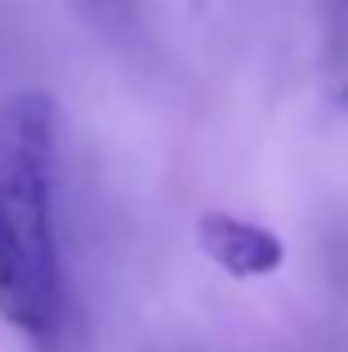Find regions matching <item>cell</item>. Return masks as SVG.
<instances>
[{
    "mask_svg": "<svg viewBox=\"0 0 348 352\" xmlns=\"http://www.w3.org/2000/svg\"><path fill=\"white\" fill-rule=\"evenodd\" d=\"M0 317L36 352H58L67 326L58 107L41 89L0 98Z\"/></svg>",
    "mask_w": 348,
    "mask_h": 352,
    "instance_id": "cell-1",
    "label": "cell"
},
{
    "mask_svg": "<svg viewBox=\"0 0 348 352\" xmlns=\"http://www.w3.org/2000/svg\"><path fill=\"white\" fill-rule=\"evenodd\" d=\"M197 236H201V250L237 281L268 276L286 258V245H281L277 232H268L259 223H246V219H232V214H206L197 223Z\"/></svg>",
    "mask_w": 348,
    "mask_h": 352,
    "instance_id": "cell-2",
    "label": "cell"
},
{
    "mask_svg": "<svg viewBox=\"0 0 348 352\" xmlns=\"http://www.w3.org/2000/svg\"><path fill=\"white\" fill-rule=\"evenodd\" d=\"M76 5H85V14L103 27H116V32L134 27V0H76Z\"/></svg>",
    "mask_w": 348,
    "mask_h": 352,
    "instance_id": "cell-3",
    "label": "cell"
}]
</instances>
